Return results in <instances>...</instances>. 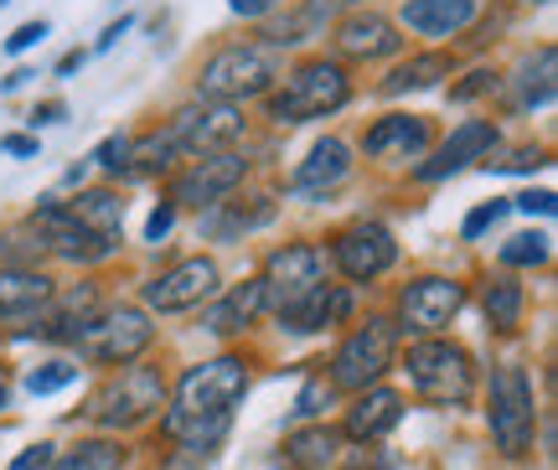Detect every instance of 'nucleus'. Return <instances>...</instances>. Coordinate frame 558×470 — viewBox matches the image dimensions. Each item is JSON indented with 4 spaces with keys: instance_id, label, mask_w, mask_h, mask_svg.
Instances as JSON below:
<instances>
[{
    "instance_id": "33",
    "label": "nucleus",
    "mask_w": 558,
    "mask_h": 470,
    "mask_svg": "<svg viewBox=\"0 0 558 470\" xmlns=\"http://www.w3.org/2000/svg\"><path fill=\"white\" fill-rule=\"evenodd\" d=\"M501 264H512V269H538L548 264V233H518L501 243Z\"/></svg>"
},
{
    "instance_id": "45",
    "label": "nucleus",
    "mask_w": 558,
    "mask_h": 470,
    "mask_svg": "<svg viewBox=\"0 0 558 470\" xmlns=\"http://www.w3.org/2000/svg\"><path fill=\"white\" fill-rule=\"evenodd\" d=\"M62 115H68V109H62L58 98H47V104H37V109H32V124H58Z\"/></svg>"
},
{
    "instance_id": "22",
    "label": "nucleus",
    "mask_w": 558,
    "mask_h": 470,
    "mask_svg": "<svg viewBox=\"0 0 558 470\" xmlns=\"http://www.w3.org/2000/svg\"><path fill=\"white\" fill-rule=\"evenodd\" d=\"M481 0H403V26L418 37H456L476 21Z\"/></svg>"
},
{
    "instance_id": "41",
    "label": "nucleus",
    "mask_w": 558,
    "mask_h": 470,
    "mask_svg": "<svg viewBox=\"0 0 558 470\" xmlns=\"http://www.w3.org/2000/svg\"><path fill=\"white\" fill-rule=\"evenodd\" d=\"M554 202H558L554 192H522V196H512V207H522V213H538V217H554Z\"/></svg>"
},
{
    "instance_id": "23",
    "label": "nucleus",
    "mask_w": 558,
    "mask_h": 470,
    "mask_svg": "<svg viewBox=\"0 0 558 470\" xmlns=\"http://www.w3.org/2000/svg\"><path fill=\"white\" fill-rule=\"evenodd\" d=\"M47 305H52V315H47L41 326H32V332H21V336H41V341H78V332L99 315V290H94V285H83V290L52 294Z\"/></svg>"
},
{
    "instance_id": "14",
    "label": "nucleus",
    "mask_w": 558,
    "mask_h": 470,
    "mask_svg": "<svg viewBox=\"0 0 558 470\" xmlns=\"http://www.w3.org/2000/svg\"><path fill=\"white\" fill-rule=\"evenodd\" d=\"M460 305H465V285H460V279H445V275L409 279L399 290V332L435 336L456 321Z\"/></svg>"
},
{
    "instance_id": "12",
    "label": "nucleus",
    "mask_w": 558,
    "mask_h": 470,
    "mask_svg": "<svg viewBox=\"0 0 558 470\" xmlns=\"http://www.w3.org/2000/svg\"><path fill=\"white\" fill-rule=\"evenodd\" d=\"M326 279V254H320L316 243H284L275 254L264 258V305L269 311H284V305H295L300 294H311Z\"/></svg>"
},
{
    "instance_id": "43",
    "label": "nucleus",
    "mask_w": 558,
    "mask_h": 470,
    "mask_svg": "<svg viewBox=\"0 0 558 470\" xmlns=\"http://www.w3.org/2000/svg\"><path fill=\"white\" fill-rule=\"evenodd\" d=\"M275 5H279V0H228V11H233V16H248V21L269 16Z\"/></svg>"
},
{
    "instance_id": "1",
    "label": "nucleus",
    "mask_w": 558,
    "mask_h": 470,
    "mask_svg": "<svg viewBox=\"0 0 558 470\" xmlns=\"http://www.w3.org/2000/svg\"><path fill=\"white\" fill-rule=\"evenodd\" d=\"M248 393V362L243 357H213L197 362L177 377L171 409L160 413L166 439H177L181 450H218L222 434L233 430V409Z\"/></svg>"
},
{
    "instance_id": "49",
    "label": "nucleus",
    "mask_w": 558,
    "mask_h": 470,
    "mask_svg": "<svg viewBox=\"0 0 558 470\" xmlns=\"http://www.w3.org/2000/svg\"><path fill=\"white\" fill-rule=\"evenodd\" d=\"M0 409H5V388H0Z\"/></svg>"
},
{
    "instance_id": "7",
    "label": "nucleus",
    "mask_w": 558,
    "mask_h": 470,
    "mask_svg": "<svg viewBox=\"0 0 558 470\" xmlns=\"http://www.w3.org/2000/svg\"><path fill=\"white\" fill-rule=\"evenodd\" d=\"M393 352H399V326L388 315H367L357 332L337 347V357H331V388L341 393L378 388L383 373L393 367Z\"/></svg>"
},
{
    "instance_id": "16",
    "label": "nucleus",
    "mask_w": 558,
    "mask_h": 470,
    "mask_svg": "<svg viewBox=\"0 0 558 470\" xmlns=\"http://www.w3.org/2000/svg\"><path fill=\"white\" fill-rule=\"evenodd\" d=\"M337 47H341V58L373 62V58L399 52L403 37H399V26L383 16V11H352V16L337 21Z\"/></svg>"
},
{
    "instance_id": "15",
    "label": "nucleus",
    "mask_w": 558,
    "mask_h": 470,
    "mask_svg": "<svg viewBox=\"0 0 558 470\" xmlns=\"http://www.w3.org/2000/svg\"><path fill=\"white\" fill-rule=\"evenodd\" d=\"M497 145H501V130L492 124V119H465V124H456V135L445 140L435 156L418 166L414 177L418 181H445V177H456V171H465L471 160L492 156Z\"/></svg>"
},
{
    "instance_id": "35",
    "label": "nucleus",
    "mask_w": 558,
    "mask_h": 470,
    "mask_svg": "<svg viewBox=\"0 0 558 470\" xmlns=\"http://www.w3.org/2000/svg\"><path fill=\"white\" fill-rule=\"evenodd\" d=\"M507 207H512V202H486V207H476V213L460 222V233H465V238H481L486 228H497L501 217H507Z\"/></svg>"
},
{
    "instance_id": "5",
    "label": "nucleus",
    "mask_w": 558,
    "mask_h": 470,
    "mask_svg": "<svg viewBox=\"0 0 558 470\" xmlns=\"http://www.w3.org/2000/svg\"><path fill=\"white\" fill-rule=\"evenodd\" d=\"M279 79V52L264 41H233L218 47L213 58L202 62L197 73V98L207 104H239V98L269 94Z\"/></svg>"
},
{
    "instance_id": "11",
    "label": "nucleus",
    "mask_w": 558,
    "mask_h": 470,
    "mask_svg": "<svg viewBox=\"0 0 558 470\" xmlns=\"http://www.w3.org/2000/svg\"><path fill=\"white\" fill-rule=\"evenodd\" d=\"M331 258H337V269L352 279V285H367V279H378L393 269L399 243H393V233L383 228L378 217H357V222H347V228L331 238Z\"/></svg>"
},
{
    "instance_id": "4",
    "label": "nucleus",
    "mask_w": 558,
    "mask_h": 470,
    "mask_svg": "<svg viewBox=\"0 0 558 470\" xmlns=\"http://www.w3.org/2000/svg\"><path fill=\"white\" fill-rule=\"evenodd\" d=\"M403 373H409L418 398L435 409H465L476 398V362L456 341H439V336L414 341L403 357Z\"/></svg>"
},
{
    "instance_id": "3",
    "label": "nucleus",
    "mask_w": 558,
    "mask_h": 470,
    "mask_svg": "<svg viewBox=\"0 0 558 470\" xmlns=\"http://www.w3.org/2000/svg\"><path fill=\"white\" fill-rule=\"evenodd\" d=\"M352 98V79L347 68L331 58H311L290 68L279 88H269V119L275 124H305V119H320V115H337L341 104Z\"/></svg>"
},
{
    "instance_id": "32",
    "label": "nucleus",
    "mask_w": 558,
    "mask_h": 470,
    "mask_svg": "<svg viewBox=\"0 0 558 470\" xmlns=\"http://www.w3.org/2000/svg\"><path fill=\"white\" fill-rule=\"evenodd\" d=\"M120 466H124V450L114 439H88V445L52 460V470H120Z\"/></svg>"
},
{
    "instance_id": "20",
    "label": "nucleus",
    "mask_w": 558,
    "mask_h": 470,
    "mask_svg": "<svg viewBox=\"0 0 558 470\" xmlns=\"http://www.w3.org/2000/svg\"><path fill=\"white\" fill-rule=\"evenodd\" d=\"M347 171H352V145L337 135H326L311 145V156L295 166V177H290V192L300 196H320L331 192V186H341L347 181Z\"/></svg>"
},
{
    "instance_id": "29",
    "label": "nucleus",
    "mask_w": 558,
    "mask_h": 470,
    "mask_svg": "<svg viewBox=\"0 0 558 470\" xmlns=\"http://www.w3.org/2000/svg\"><path fill=\"white\" fill-rule=\"evenodd\" d=\"M68 213L78 217L83 228H94L99 238H114V243H120V228H124L120 192H109V186H99V192H78L73 202H68Z\"/></svg>"
},
{
    "instance_id": "13",
    "label": "nucleus",
    "mask_w": 558,
    "mask_h": 470,
    "mask_svg": "<svg viewBox=\"0 0 558 470\" xmlns=\"http://www.w3.org/2000/svg\"><path fill=\"white\" fill-rule=\"evenodd\" d=\"M222 290V275L213 258H181V264H171L166 275H156L150 285H145V305L160 315H177V311H197V305H207V300H218Z\"/></svg>"
},
{
    "instance_id": "17",
    "label": "nucleus",
    "mask_w": 558,
    "mask_h": 470,
    "mask_svg": "<svg viewBox=\"0 0 558 470\" xmlns=\"http://www.w3.org/2000/svg\"><path fill=\"white\" fill-rule=\"evenodd\" d=\"M429 140H435V130L424 115H388L362 135V150L378 160H414L429 150Z\"/></svg>"
},
{
    "instance_id": "31",
    "label": "nucleus",
    "mask_w": 558,
    "mask_h": 470,
    "mask_svg": "<svg viewBox=\"0 0 558 470\" xmlns=\"http://www.w3.org/2000/svg\"><path fill=\"white\" fill-rule=\"evenodd\" d=\"M522 305H527V290H522L518 279L497 275L492 285H486V321H492L497 332H512V326H518Z\"/></svg>"
},
{
    "instance_id": "10",
    "label": "nucleus",
    "mask_w": 558,
    "mask_h": 470,
    "mask_svg": "<svg viewBox=\"0 0 558 470\" xmlns=\"http://www.w3.org/2000/svg\"><path fill=\"white\" fill-rule=\"evenodd\" d=\"M243 177H248V160L239 156V150H207V156H192L186 160V171H177V181H171V207H218V202H228V196L243 186Z\"/></svg>"
},
{
    "instance_id": "34",
    "label": "nucleus",
    "mask_w": 558,
    "mask_h": 470,
    "mask_svg": "<svg viewBox=\"0 0 558 470\" xmlns=\"http://www.w3.org/2000/svg\"><path fill=\"white\" fill-rule=\"evenodd\" d=\"M73 377H78V367H73V362H47V367H37V373L26 377V393H32V398H47V393L68 388Z\"/></svg>"
},
{
    "instance_id": "46",
    "label": "nucleus",
    "mask_w": 558,
    "mask_h": 470,
    "mask_svg": "<svg viewBox=\"0 0 558 470\" xmlns=\"http://www.w3.org/2000/svg\"><path fill=\"white\" fill-rule=\"evenodd\" d=\"M0 150H11V156H37V140L32 135H5L0 140Z\"/></svg>"
},
{
    "instance_id": "26",
    "label": "nucleus",
    "mask_w": 558,
    "mask_h": 470,
    "mask_svg": "<svg viewBox=\"0 0 558 470\" xmlns=\"http://www.w3.org/2000/svg\"><path fill=\"white\" fill-rule=\"evenodd\" d=\"M264 311V285L259 279H243V285H233V290L222 294L218 305H207V332H218V336H233V332H243L254 315Z\"/></svg>"
},
{
    "instance_id": "40",
    "label": "nucleus",
    "mask_w": 558,
    "mask_h": 470,
    "mask_svg": "<svg viewBox=\"0 0 558 470\" xmlns=\"http://www.w3.org/2000/svg\"><path fill=\"white\" fill-rule=\"evenodd\" d=\"M52 460H58V445H32L21 460H11V470H52Z\"/></svg>"
},
{
    "instance_id": "21",
    "label": "nucleus",
    "mask_w": 558,
    "mask_h": 470,
    "mask_svg": "<svg viewBox=\"0 0 558 470\" xmlns=\"http://www.w3.org/2000/svg\"><path fill=\"white\" fill-rule=\"evenodd\" d=\"M52 294H58V285L41 275L37 264H5L0 269V321H21V315L47 311Z\"/></svg>"
},
{
    "instance_id": "39",
    "label": "nucleus",
    "mask_w": 558,
    "mask_h": 470,
    "mask_svg": "<svg viewBox=\"0 0 558 470\" xmlns=\"http://www.w3.org/2000/svg\"><path fill=\"white\" fill-rule=\"evenodd\" d=\"M47 32H52L47 21H26V26H16V32H11V41H5V47H11V52H26V47H37Z\"/></svg>"
},
{
    "instance_id": "30",
    "label": "nucleus",
    "mask_w": 558,
    "mask_h": 470,
    "mask_svg": "<svg viewBox=\"0 0 558 470\" xmlns=\"http://www.w3.org/2000/svg\"><path fill=\"white\" fill-rule=\"evenodd\" d=\"M439 79H450V58H445V52H418V58L399 62V68L378 83V94L399 98V94H414V88H435Z\"/></svg>"
},
{
    "instance_id": "38",
    "label": "nucleus",
    "mask_w": 558,
    "mask_h": 470,
    "mask_svg": "<svg viewBox=\"0 0 558 470\" xmlns=\"http://www.w3.org/2000/svg\"><path fill=\"white\" fill-rule=\"evenodd\" d=\"M171 228H177V207H171V202H160L156 213H150V222H145V243H160Z\"/></svg>"
},
{
    "instance_id": "44",
    "label": "nucleus",
    "mask_w": 558,
    "mask_h": 470,
    "mask_svg": "<svg viewBox=\"0 0 558 470\" xmlns=\"http://www.w3.org/2000/svg\"><path fill=\"white\" fill-rule=\"evenodd\" d=\"M486 88H497V73H486V68H481V73H471V83H460V88H456V98L486 94Z\"/></svg>"
},
{
    "instance_id": "42",
    "label": "nucleus",
    "mask_w": 558,
    "mask_h": 470,
    "mask_svg": "<svg viewBox=\"0 0 558 470\" xmlns=\"http://www.w3.org/2000/svg\"><path fill=\"white\" fill-rule=\"evenodd\" d=\"M347 470H399V460H393L388 450H357Z\"/></svg>"
},
{
    "instance_id": "2",
    "label": "nucleus",
    "mask_w": 558,
    "mask_h": 470,
    "mask_svg": "<svg viewBox=\"0 0 558 470\" xmlns=\"http://www.w3.org/2000/svg\"><path fill=\"white\" fill-rule=\"evenodd\" d=\"M486 430L501 460H527L538 445V393L533 377L518 362H507L492 373V393H486Z\"/></svg>"
},
{
    "instance_id": "8",
    "label": "nucleus",
    "mask_w": 558,
    "mask_h": 470,
    "mask_svg": "<svg viewBox=\"0 0 558 470\" xmlns=\"http://www.w3.org/2000/svg\"><path fill=\"white\" fill-rule=\"evenodd\" d=\"M150 341H156L150 311H140V305H109V311H99L83 326L73 347H78V357L99 362V367H130V362H140V352Z\"/></svg>"
},
{
    "instance_id": "48",
    "label": "nucleus",
    "mask_w": 558,
    "mask_h": 470,
    "mask_svg": "<svg viewBox=\"0 0 558 470\" xmlns=\"http://www.w3.org/2000/svg\"><path fill=\"white\" fill-rule=\"evenodd\" d=\"M518 5H548V0H518Z\"/></svg>"
},
{
    "instance_id": "25",
    "label": "nucleus",
    "mask_w": 558,
    "mask_h": 470,
    "mask_svg": "<svg viewBox=\"0 0 558 470\" xmlns=\"http://www.w3.org/2000/svg\"><path fill=\"white\" fill-rule=\"evenodd\" d=\"M554 73H558L554 41L538 47L533 58H522L518 73H512V109H543V104L554 98Z\"/></svg>"
},
{
    "instance_id": "50",
    "label": "nucleus",
    "mask_w": 558,
    "mask_h": 470,
    "mask_svg": "<svg viewBox=\"0 0 558 470\" xmlns=\"http://www.w3.org/2000/svg\"><path fill=\"white\" fill-rule=\"evenodd\" d=\"M0 5H5V0H0Z\"/></svg>"
},
{
    "instance_id": "27",
    "label": "nucleus",
    "mask_w": 558,
    "mask_h": 470,
    "mask_svg": "<svg viewBox=\"0 0 558 470\" xmlns=\"http://www.w3.org/2000/svg\"><path fill=\"white\" fill-rule=\"evenodd\" d=\"M284 460L295 470H331L341 460V430H326V424H305L284 439Z\"/></svg>"
},
{
    "instance_id": "9",
    "label": "nucleus",
    "mask_w": 558,
    "mask_h": 470,
    "mask_svg": "<svg viewBox=\"0 0 558 470\" xmlns=\"http://www.w3.org/2000/svg\"><path fill=\"white\" fill-rule=\"evenodd\" d=\"M26 228L41 243V254H58L68 264H99V258H109L120 249L114 238H99L94 228H83L78 217L68 213V202H58V196H47L37 213L26 217Z\"/></svg>"
},
{
    "instance_id": "36",
    "label": "nucleus",
    "mask_w": 558,
    "mask_h": 470,
    "mask_svg": "<svg viewBox=\"0 0 558 470\" xmlns=\"http://www.w3.org/2000/svg\"><path fill=\"white\" fill-rule=\"evenodd\" d=\"M94 160H99L104 171H130V135H109L94 150Z\"/></svg>"
},
{
    "instance_id": "18",
    "label": "nucleus",
    "mask_w": 558,
    "mask_h": 470,
    "mask_svg": "<svg viewBox=\"0 0 558 470\" xmlns=\"http://www.w3.org/2000/svg\"><path fill=\"white\" fill-rule=\"evenodd\" d=\"M347 315H352V290L320 279L311 294H300L295 305H284V311H279V326H284V332H295V336H311V332H326V326L347 321Z\"/></svg>"
},
{
    "instance_id": "37",
    "label": "nucleus",
    "mask_w": 558,
    "mask_h": 470,
    "mask_svg": "<svg viewBox=\"0 0 558 470\" xmlns=\"http://www.w3.org/2000/svg\"><path fill=\"white\" fill-rule=\"evenodd\" d=\"M486 166H497V171H538V166H548V150L543 145H522L512 160H486Z\"/></svg>"
},
{
    "instance_id": "6",
    "label": "nucleus",
    "mask_w": 558,
    "mask_h": 470,
    "mask_svg": "<svg viewBox=\"0 0 558 470\" xmlns=\"http://www.w3.org/2000/svg\"><path fill=\"white\" fill-rule=\"evenodd\" d=\"M160 403H166V377L156 373V367H140V362H130V367H120L114 377H104L99 393L88 398V424H99V430H135V424H145L150 413H160Z\"/></svg>"
},
{
    "instance_id": "24",
    "label": "nucleus",
    "mask_w": 558,
    "mask_h": 470,
    "mask_svg": "<svg viewBox=\"0 0 558 470\" xmlns=\"http://www.w3.org/2000/svg\"><path fill=\"white\" fill-rule=\"evenodd\" d=\"M357 0H300V11H290L284 21H269L264 26V47H295V41H305V37H316L326 21H337L341 11H352Z\"/></svg>"
},
{
    "instance_id": "19",
    "label": "nucleus",
    "mask_w": 558,
    "mask_h": 470,
    "mask_svg": "<svg viewBox=\"0 0 558 470\" xmlns=\"http://www.w3.org/2000/svg\"><path fill=\"white\" fill-rule=\"evenodd\" d=\"M403 424V393L393 388H367L352 398V409H347V424L341 434H352L357 445H378L383 434H393Z\"/></svg>"
},
{
    "instance_id": "47",
    "label": "nucleus",
    "mask_w": 558,
    "mask_h": 470,
    "mask_svg": "<svg viewBox=\"0 0 558 470\" xmlns=\"http://www.w3.org/2000/svg\"><path fill=\"white\" fill-rule=\"evenodd\" d=\"M130 26H135V16H120V21H114V26H109V32L99 37V52H109V47H114V41H120Z\"/></svg>"
},
{
    "instance_id": "28",
    "label": "nucleus",
    "mask_w": 558,
    "mask_h": 470,
    "mask_svg": "<svg viewBox=\"0 0 558 470\" xmlns=\"http://www.w3.org/2000/svg\"><path fill=\"white\" fill-rule=\"evenodd\" d=\"M275 202L269 196H259V207H248V202H218V207H207V217H202V228L213 238H239V233H254V228H264V222H275Z\"/></svg>"
}]
</instances>
